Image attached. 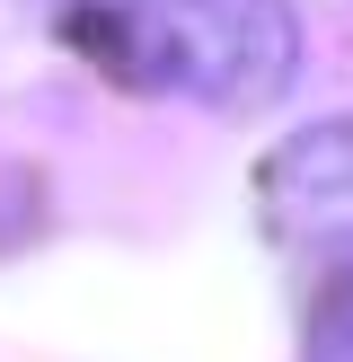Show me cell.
Listing matches in <instances>:
<instances>
[{"label": "cell", "mask_w": 353, "mask_h": 362, "mask_svg": "<svg viewBox=\"0 0 353 362\" xmlns=\"http://www.w3.org/2000/svg\"><path fill=\"white\" fill-rule=\"evenodd\" d=\"M62 35L97 80L194 106H274L300 71L282 0H62Z\"/></svg>", "instance_id": "cell-1"}, {"label": "cell", "mask_w": 353, "mask_h": 362, "mask_svg": "<svg viewBox=\"0 0 353 362\" xmlns=\"http://www.w3.org/2000/svg\"><path fill=\"white\" fill-rule=\"evenodd\" d=\"M256 204L282 239H353V115L292 133L265 159Z\"/></svg>", "instance_id": "cell-2"}, {"label": "cell", "mask_w": 353, "mask_h": 362, "mask_svg": "<svg viewBox=\"0 0 353 362\" xmlns=\"http://www.w3.org/2000/svg\"><path fill=\"white\" fill-rule=\"evenodd\" d=\"M300 362H353V257L318 283V300H309V336H300Z\"/></svg>", "instance_id": "cell-3"}]
</instances>
